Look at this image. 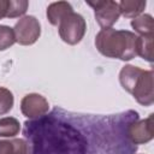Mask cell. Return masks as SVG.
Masks as SVG:
<instances>
[{
	"instance_id": "ac0fdd59",
	"label": "cell",
	"mask_w": 154,
	"mask_h": 154,
	"mask_svg": "<svg viewBox=\"0 0 154 154\" xmlns=\"http://www.w3.org/2000/svg\"><path fill=\"white\" fill-rule=\"evenodd\" d=\"M7 8H8V1L0 0V19L7 16Z\"/></svg>"
},
{
	"instance_id": "ba28073f",
	"label": "cell",
	"mask_w": 154,
	"mask_h": 154,
	"mask_svg": "<svg viewBox=\"0 0 154 154\" xmlns=\"http://www.w3.org/2000/svg\"><path fill=\"white\" fill-rule=\"evenodd\" d=\"M153 114H149L147 119L135 122L129 130L130 138L136 146L149 142L153 138Z\"/></svg>"
},
{
	"instance_id": "5b68a950",
	"label": "cell",
	"mask_w": 154,
	"mask_h": 154,
	"mask_svg": "<svg viewBox=\"0 0 154 154\" xmlns=\"http://www.w3.org/2000/svg\"><path fill=\"white\" fill-rule=\"evenodd\" d=\"M14 40L20 45H32L37 41L41 28L38 20L34 16H25L20 18L13 28Z\"/></svg>"
},
{
	"instance_id": "30bf717a",
	"label": "cell",
	"mask_w": 154,
	"mask_h": 154,
	"mask_svg": "<svg viewBox=\"0 0 154 154\" xmlns=\"http://www.w3.org/2000/svg\"><path fill=\"white\" fill-rule=\"evenodd\" d=\"M0 154H28L25 140L16 138L0 141Z\"/></svg>"
},
{
	"instance_id": "e0dca14e",
	"label": "cell",
	"mask_w": 154,
	"mask_h": 154,
	"mask_svg": "<svg viewBox=\"0 0 154 154\" xmlns=\"http://www.w3.org/2000/svg\"><path fill=\"white\" fill-rule=\"evenodd\" d=\"M29 6L28 1H8V8H7V16L8 18H14V17H19L22 14L25 13L26 8Z\"/></svg>"
},
{
	"instance_id": "7c38bea8",
	"label": "cell",
	"mask_w": 154,
	"mask_h": 154,
	"mask_svg": "<svg viewBox=\"0 0 154 154\" xmlns=\"http://www.w3.org/2000/svg\"><path fill=\"white\" fill-rule=\"evenodd\" d=\"M131 25L141 36L153 35L154 23H153L152 16H149V14H142L140 17L134 18L131 22Z\"/></svg>"
},
{
	"instance_id": "9c48e42d",
	"label": "cell",
	"mask_w": 154,
	"mask_h": 154,
	"mask_svg": "<svg viewBox=\"0 0 154 154\" xmlns=\"http://www.w3.org/2000/svg\"><path fill=\"white\" fill-rule=\"evenodd\" d=\"M72 11V6L66 1L53 2L47 8V18L53 25H58L59 20L67 13Z\"/></svg>"
},
{
	"instance_id": "3957f363",
	"label": "cell",
	"mask_w": 154,
	"mask_h": 154,
	"mask_svg": "<svg viewBox=\"0 0 154 154\" xmlns=\"http://www.w3.org/2000/svg\"><path fill=\"white\" fill-rule=\"evenodd\" d=\"M119 81L125 90L143 106H150L154 101L153 71H144L137 66H124L119 73Z\"/></svg>"
},
{
	"instance_id": "6da1fadb",
	"label": "cell",
	"mask_w": 154,
	"mask_h": 154,
	"mask_svg": "<svg viewBox=\"0 0 154 154\" xmlns=\"http://www.w3.org/2000/svg\"><path fill=\"white\" fill-rule=\"evenodd\" d=\"M138 113L88 114L54 107L24 123L28 154H136L130 126Z\"/></svg>"
},
{
	"instance_id": "5bb4252c",
	"label": "cell",
	"mask_w": 154,
	"mask_h": 154,
	"mask_svg": "<svg viewBox=\"0 0 154 154\" xmlns=\"http://www.w3.org/2000/svg\"><path fill=\"white\" fill-rule=\"evenodd\" d=\"M20 130V124L16 118L6 117L0 119V137H12Z\"/></svg>"
},
{
	"instance_id": "52a82bcc",
	"label": "cell",
	"mask_w": 154,
	"mask_h": 154,
	"mask_svg": "<svg viewBox=\"0 0 154 154\" xmlns=\"http://www.w3.org/2000/svg\"><path fill=\"white\" fill-rule=\"evenodd\" d=\"M48 101L40 94L25 95L20 102L22 113L29 119H36L48 112Z\"/></svg>"
},
{
	"instance_id": "7a4b0ae2",
	"label": "cell",
	"mask_w": 154,
	"mask_h": 154,
	"mask_svg": "<svg viewBox=\"0 0 154 154\" xmlns=\"http://www.w3.org/2000/svg\"><path fill=\"white\" fill-rule=\"evenodd\" d=\"M97 51L108 58L130 60L137 55V36L128 30L102 29L95 38Z\"/></svg>"
},
{
	"instance_id": "277c9868",
	"label": "cell",
	"mask_w": 154,
	"mask_h": 154,
	"mask_svg": "<svg viewBox=\"0 0 154 154\" xmlns=\"http://www.w3.org/2000/svg\"><path fill=\"white\" fill-rule=\"evenodd\" d=\"M58 29H59V35L61 40L69 45H76L78 43L87 30V24L84 18L73 12L70 11L67 12L58 23Z\"/></svg>"
},
{
	"instance_id": "8992f818",
	"label": "cell",
	"mask_w": 154,
	"mask_h": 154,
	"mask_svg": "<svg viewBox=\"0 0 154 154\" xmlns=\"http://www.w3.org/2000/svg\"><path fill=\"white\" fill-rule=\"evenodd\" d=\"M87 4L94 8L96 22L102 29L112 28L120 16L119 6L116 1H88Z\"/></svg>"
},
{
	"instance_id": "9a60e30c",
	"label": "cell",
	"mask_w": 154,
	"mask_h": 154,
	"mask_svg": "<svg viewBox=\"0 0 154 154\" xmlns=\"http://www.w3.org/2000/svg\"><path fill=\"white\" fill-rule=\"evenodd\" d=\"M16 42L13 29L6 25H0V51H5Z\"/></svg>"
},
{
	"instance_id": "2e32d148",
	"label": "cell",
	"mask_w": 154,
	"mask_h": 154,
	"mask_svg": "<svg viewBox=\"0 0 154 154\" xmlns=\"http://www.w3.org/2000/svg\"><path fill=\"white\" fill-rule=\"evenodd\" d=\"M13 106V95L12 93L4 88L0 87V116L7 113Z\"/></svg>"
},
{
	"instance_id": "8fae6325",
	"label": "cell",
	"mask_w": 154,
	"mask_h": 154,
	"mask_svg": "<svg viewBox=\"0 0 154 154\" xmlns=\"http://www.w3.org/2000/svg\"><path fill=\"white\" fill-rule=\"evenodd\" d=\"M119 12L126 18H136L146 7V1H122L118 4Z\"/></svg>"
},
{
	"instance_id": "4fadbf2b",
	"label": "cell",
	"mask_w": 154,
	"mask_h": 154,
	"mask_svg": "<svg viewBox=\"0 0 154 154\" xmlns=\"http://www.w3.org/2000/svg\"><path fill=\"white\" fill-rule=\"evenodd\" d=\"M137 55L152 63L153 60V35L137 36Z\"/></svg>"
}]
</instances>
